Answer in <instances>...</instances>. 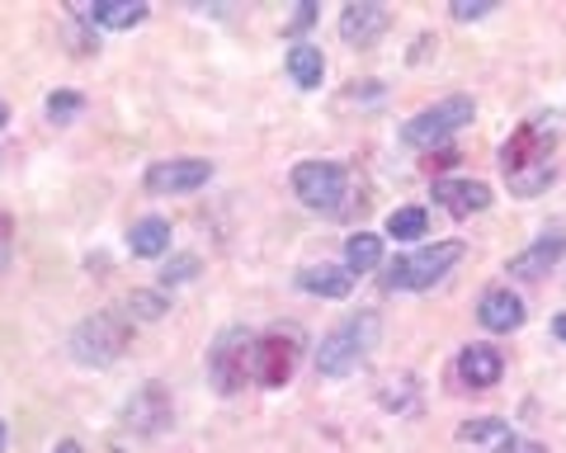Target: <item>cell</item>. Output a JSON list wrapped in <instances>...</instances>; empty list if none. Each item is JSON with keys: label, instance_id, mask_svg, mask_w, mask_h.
<instances>
[{"label": "cell", "instance_id": "cell-20", "mask_svg": "<svg viewBox=\"0 0 566 453\" xmlns=\"http://www.w3.org/2000/svg\"><path fill=\"white\" fill-rule=\"evenodd\" d=\"M382 265V241L374 232H354L345 241V270L349 274H368V270H378Z\"/></svg>", "mask_w": 566, "mask_h": 453}, {"label": "cell", "instance_id": "cell-11", "mask_svg": "<svg viewBox=\"0 0 566 453\" xmlns=\"http://www.w3.org/2000/svg\"><path fill=\"white\" fill-rule=\"evenodd\" d=\"M562 251H566V232H562V222H553V227H543V236L534 241V246L510 260V274L515 278H543L562 260Z\"/></svg>", "mask_w": 566, "mask_h": 453}, {"label": "cell", "instance_id": "cell-31", "mask_svg": "<svg viewBox=\"0 0 566 453\" xmlns=\"http://www.w3.org/2000/svg\"><path fill=\"white\" fill-rule=\"evenodd\" d=\"M52 453H85V449H81L76 440H62V444H57V449H52Z\"/></svg>", "mask_w": 566, "mask_h": 453}, {"label": "cell", "instance_id": "cell-24", "mask_svg": "<svg viewBox=\"0 0 566 453\" xmlns=\"http://www.w3.org/2000/svg\"><path fill=\"white\" fill-rule=\"evenodd\" d=\"M85 109V99L76 95V91H52L48 95V114H52V124H71Z\"/></svg>", "mask_w": 566, "mask_h": 453}, {"label": "cell", "instance_id": "cell-3", "mask_svg": "<svg viewBox=\"0 0 566 453\" xmlns=\"http://www.w3.org/2000/svg\"><path fill=\"white\" fill-rule=\"evenodd\" d=\"M472 114H476L472 95H449V99L430 104V109H420L411 124L401 128V143L416 147V151H439L444 147V137H453L463 124H472Z\"/></svg>", "mask_w": 566, "mask_h": 453}, {"label": "cell", "instance_id": "cell-15", "mask_svg": "<svg viewBox=\"0 0 566 453\" xmlns=\"http://www.w3.org/2000/svg\"><path fill=\"white\" fill-rule=\"evenodd\" d=\"M476 317H482L486 330H501V336H505V330L524 326V303L510 288H486L482 303H476Z\"/></svg>", "mask_w": 566, "mask_h": 453}, {"label": "cell", "instance_id": "cell-25", "mask_svg": "<svg viewBox=\"0 0 566 453\" xmlns=\"http://www.w3.org/2000/svg\"><path fill=\"white\" fill-rule=\"evenodd\" d=\"M193 274H199V255H175L161 270V284H185V278H193Z\"/></svg>", "mask_w": 566, "mask_h": 453}, {"label": "cell", "instance_id": "cell-1", "mask_svg": "<svg viewBox=\"0 0 566 453\" xmlns=\"http://www.w3.org/2000/svg\"><path fill=\"white\" fill-rule=\"evenodd\" d=\"M553 147H557V128L547 118H528L510 133V143L501 147V170L510 180V194L534 199L553 180Z\"/></svg>", "mask_w": 566, "mask_h": 453}, {"label": "cell", "instance_id": "cell-13", "mask_svg": "<svg viewBox=\"0 0 566 453\" xmlns=\"http://www.w3.org/2000/svg\"><path fill=\"white\" fill-rule=\"evenodd\" d=\"M501 373H505V359H501V350L495 345H468L463 355H458V378L468 382V388H495L501 382Z\"/></svg>", "mask_w": 566, "mask_h": 453}, {"label": "cell", "instance_id": "cell-7", "mask_svg": "<svg viewBox=\"0 0 566 453\" xmlns=\"http://www.w3.org/2000/svg\"><path fill=\"white\" fill-rule=\"evenodd\" d=\"M345 185H349L345 166L335 161H303L293 170V194L307 208H316V213H335L345 203Z\"/></svg>", "mask_w": 566, "mask_h": 453}, {"label": "cell", "instance_id": "cell-21", "mask_svg": "<svg viewBox=\"0 0 566 453\" xmlns=\"http://www.w3.org/2000/svg\"><path fill=\"white\" fill-rule=\"evenodd\" d=\"M430 232V213L424 208H397V213H387V236L392 241H420Z\"/></svg>", "mask_w": 566, "mask_h": 453}, {"label": "cell", "instance_id": "cell-29", "mask_svg": "<svg viewBox=\"0 0 566 453\" xmlns=\"http://www.w3.org/2000/svg\"><path fill=\"white\" fill-rule=\"evenodd\" d=\"M10 265V218L0 213V270Z\"/></svg>", "mask_w": 566, "mask_h": 453}, {"label": "cell", "instance_id": "cell-2", "mask_svg": "<svg viewBox=\"0 0 566 453\" xmlns=\"http://www.w3.org/2000/svg\"><path fill=\"white\" fill-rule=\"evenodd\" d=\"M378 312H359V317H349L331 330V336L322 340V350H316V373L322 378H345L354 373L359 364L374 355V345H378Z\"/></svg>", "mask_w": 566, "mask_h": 453}, {"label": "cell", "instance_id": "cell-18", "mask_svg": "<svg viewBox=\"0 0 566 453\" xmlns=\"http://www.w3.org/2000/svg\"><path fill=\"white\" fill-rule=\"evenodd\" d=\"M128 251L137 260H156V255H166L170 251V222L166 218H142L133 222V232H128Z\"/></svg>", "mask_w": 566, "mask_h": 453}, {"label": "cell", "instance_id": "cell-9", "mask_svg": "<svg viewBox=\"0 0 566 453\" xmlns=\"http://www.w3.org/2000/svg\"><path fill=\"white\" fill-rule=\"evenodd\" d=\"M212 166L199 161V156H170V161H156L147 170V194H193L199 185H208Z\"/></svg>", "mask_w": 566, "mask_h": 453}, {"label": "cell", "instance_id": "cell-8", "mask_svg": "<svg viewBox=\"0 0 566 453\" xmlns=\"http://www.w3.org/2000/svg\"><path fill=\"white\" fill-rule=\"evenodd\" d=\"M293 364H297V330H274V336L255 340V369L251 378L260 388H283L293 378Z\"/></svg>", "mask_w": 566, "mask_h": 453}, {"label": "cell", "instance_id": "cell-14", "mask_svg": "<svg viewBox=\"0 0 566 453\" xmlns=\"http://www.w3.org/2000/svg\"><path fill=\"white\" fill-rule=\"evenodd\" d=\"M434 203L449 208L453 218H472L491 203V189L482 180H434Z\"/></svg>", "mask_w": 566, "mask_h": 453}, {"label": "cell", "instance_id": "cell-32", "mask_svg": "<svg viewBox=\"0 0 566 453\" xmlns=\"http://www.w3.org/2000/svg\"><path fill=\"white\" fill-rule=\"evenodd\" d=\"M6 124H10V104L0 99V128H6Z\"/></svg>", "mask_w": 566, "mask_h": 453}, {"label": "cell", "instance_id": "cell-16", "mask_svg": "<svg viewBox=\"0 0 566 453\" xmlns=\"http://www.w3.org/2000/svg\"><path fill=\"white\" fill-rule=\"evenodd\" d=\"M297 288L316 293V298H349L354 274L345 265H307V270H297Z\"/></svg>", "mask_w": 566, "mask_h": 453}, {"label": "cell", "instance_id": "cell-26", "mask_svg": "<svg viewBox=\"0 0 566 453\" xmlns=\"http://www.w3.org/2000/svg\"><path fill=\"white\" fill-rule=\"evenodd\" d=\"M495 0H453V20L468 24V20H482V14H491Z\"/></svg>", "mask_w": 566, "mask_h": 453}, {"label": "cell", "instance_id": "cell-17", "mask_svg": "<svg viewBox=\"0 0 566 453\" xmlns=\"http://www.w3.org/2000/svg\"><path fill=\"white\" fill-rule=\"evenodd\" d=\"M81 14L104 29H133L147 20V6L142 0H95V6H81Z\"/></svg>", "mask_w": 566, "mask_h": 453}, {"label": "cell", "instance_id": "cell-5", "mask_svg": "<svg viewBox=\"0 0 566 453\" xmlns=\"http://www.w3.org/2000/svg\"><path fill=\"white\" fill-rule=\"evenodd\" d=\"M463 255H468L463 241H434V246H424L416 255H401L387 270V288H434Z\"/></svg>", "mask_w": 566, "mask_h": 453}, {"label": "cell", "instance_id": "cell-6", "mask_svg": "<svg viewBox=\"0 0 566 453\" xmlns=\"http://www.w3.org/2000/svg\"><path fill=\"white\" fill-rule=\"evenodd\" d=\"M123 345H128V326L109 312H99V317H85L76 330H71V359L85 364V369H104V364H114L123 355Z\"/></svg>", "mask_w": 566, "mask_h": 453}, {"label": "cell", "instance_id": "cell-10", "mask_svg": "<svg viewBox=\"0 0 566 453\" xmlns=\"http://www.w3.org/2000/svg\"><path fill=\"white\" fill-rule=\"evenodd\" d=\"M123 421H128V430H142V434L166 430L170 425V392L161 382H142L128 397V407H123Z\"/></svg>", "mask_w": 566, "mask_h": 453}, {"label": "cell", "instance_id": "cell-19", "mask_svg": "<svg viewBox=\"0 0 566 453\" xmlns=\"http://www.w3.org/2000/svg\"><path fill=\"white\" fill-rule=\"evenodd\" d=\"M289 76L303 85V91H316L326 76V62H322V48H312V43H293L289 48Z\"/></svg>", "mask_w": 566, "mask_h": 453}, {"label": "cell", "instance_id": "cell-23", "mask_svg": "<svg viewBox=\"0 0 566 453\" xmlns=\"http://www.w3.org/2000/svg\"><path fill=\"white\" fill-rule=\"evenodd\" d=\"M458 440L463 444H505L510 440V425L505 421H495V415H482V421H468L463 430H458Z\"/></svg>", "mask_w": 566, "mask_h": 453}, {"label": "cell", "instance_id": "cell-27", "mask_svg": "<svg viewBox=\"0 0 566 453\" xmlns=\"http://www.w3.org/2000/svg\"><path fill=\"white\" fill-rule=\"evenodd\" d=\"M491 453H547L543 444H534V440H520V434H510L505 444H495Z\"/></svg>", "mask_w": 566, "mask_h": 453}, {"label": "cell", "instance_id": "cell-22", "mask_svg": "<svg viewBox=\"0 0 566 453\" xmlns=\"http://www.w3.org/2000/svg\"><path fill=\"white\" fill-rule=\"evenodd\" d=\"M166 307H170V298L166 293H156V288H133L128 293V317L133 322H161Z\"/></svg>", "mask_w": 566, "mask_h": 453}, {"label": "cell", "instance_id": "cell-4", "mask_svg": "<svg viewBox=\"0 0 566 453\" xmlns=\"http://www.w3.org/2000/svg\"><path fill=\"white\" fill-rule=\"evenodd\" d=\"M255 369V336L245 326H227L218 345L208 350V378H212V388H218L222 397H232L245 373Z\"/></svg>", "mask_w": 566, "mask_h": 453}, {"label": "cell", "instance_id": "cell-12", "mask_svg": "<svg viewBox=\"0 0 566 453\" xmlns=\"http://www.w3.org/2000/svg\"><path fill=\"white\" fill-rule=\"evenodd\" d=\"M387 24H392V14H387V6H378V0H354L340 14V33L354 48H368Z\"/></svg>", "mask_w": 566, "mask_h": 453}, {"label": "cell", "instance_id": "cell-34", "mask_svg": "<svg viewBox=\"0 0 566 453\" xmlns=\"http://www.w3.org/2000/svg\"><path fill=\"white\" fill-rule=\"evenodd\" d=\"M0 449H6V421H0Z\"/></svg>", "mask_w": 566, "mask_h": 453}, {"label": "cell", "instance_id": "cell-33", "mask_svg": "<svg viewBox=\"0 0 566 453\" xmlns=\"http://www.w3.org/2000/svg\"><path fill=\"white\" fill-rule=\"evenodd\" d=\"M553 330H557V340H566V317H557V322H553Z\"/></svg>", "mask_w": 566, "mask_h": 453}, {"label": "cell", "instance_id": "cell-30", "mask_svg": "<svg viewBox=\"0 0 566 453\" xmlns=\"http://www.w3.org/2000/svg\"><path fill=\"white\" fill-rule=\"evenodd\" d=\"M453 161H458V151H453V147H439V151H430V170H434V166H439V170H449Z\"/></svg>", "mask_w": 566, "mask_h": 453}, {"label": "cell", "instance_id": "cell-28", "mask_svg": "<svg viewBox=\"0 0 566 453\" xmlns=\"http://www.w3.org/2000/svg\"><path fill=\"white\" fill-rule=\"evenodd\" d=\"M316 20V6H312V0H303V6H297V14H293V20H289V33H293V39H297V33H303L307 24Z\"/></svg>", "mask_w": 566, "mask_h": 453}]
</instances>
